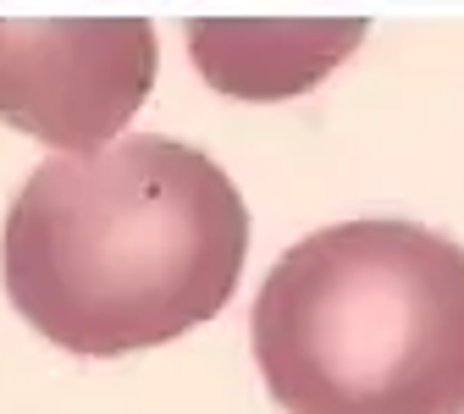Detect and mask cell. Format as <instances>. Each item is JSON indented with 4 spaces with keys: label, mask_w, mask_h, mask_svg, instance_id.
<instances>
[{
    "label": "cell",
    "mask_w": 464,
    "mask_h": 414,
    "mask_svg": "<svg viewBox=\"0 0 464 414\" xmlns=\"http://www.w3.org/2000/svg\"><path fill=\"white\" fill-rule=\"evenodd\" d=\"M249 210L194 144L133 133L44 160L6 216V293L72 353H133L210 321L244 271Z\"/></svg>",
    "instance_id": "1"
},
{
    "label": "cell",
    "mask_w": 464,
    "mask_h": 414,
    "mask_svg": "<svg viewBox=\"0 0 464 414\" xmlns=\"http://www.w3.org/2000/svg\"><path fill=\"white\" fill-rule=\"evenodd\" d=\"M287 414H464V249L420 221H337L287 249L249 315Z\"/></svg>",
    "instance_id": "2"
},
{
    "label": "cell",
    "mask_w": 464,
    "mask_h": 414,
    "mask_svg": "<svg viewBox=\"0 0 464 414\" xmlns=\"http://www.w3.org/2000/svg\"><path fill=\"white\" fill-rule=\"evenodd\" d=\"M155 83V28L144 17H0V122L50 149L94 155Z\"/></svg>",
    "instance_id": "3"
},
{
    "label": "cell",
    "mask_w": 464,
    "mask_h": 414,
    "mask_svg": "<svg viewBox=\"0 0 464 414\" xmlns=\"http://www.w3.org/2000/svg\"><path fill=\"white\" fill-rule=\"evenodd\" d=\"M365 39V23H188V50L210 89L244 100H282L321 83L348 50Z\"/></svg>",
    "instance_id": "4"
}]
</instances>
